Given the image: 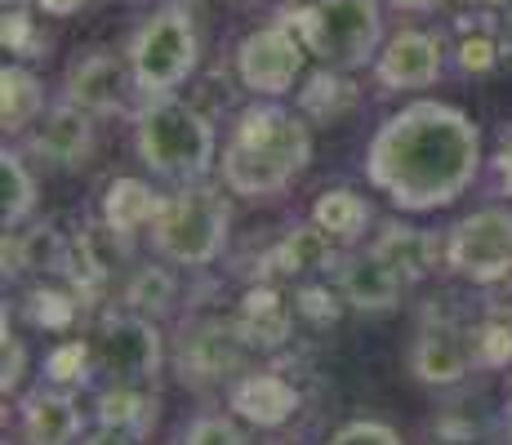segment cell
<instances>
[{"instance_id": "6da1fadb", "label": "cell", "mask_w": 512, "mask_h": 445, "mask_svg": "<svg viewBox=\"0 0 512 445\" xmlns=\"http://www.w3.org/2000/svg\"><path fill=\"white\" fill-rule=\"evenodd\" d=\"M481 130L450 103H410L379 125L366 152V174L397 210H446L477 183Z\"/></svg>"}, {"instance_id": "7a4b0ae2", "label": "cell", "mask_w": 512, "mask_h": 445, "mask_svg": "<svg viewBox=\"0 0 512 445\" xmlns=\"http://www.w3.org/2000/svg\"><path fill=\"white\" fill-rule=\"evenodd\" d=\"M312 161V134L308 121L285 107H250L236 116L228 147H223V187L245 201H268L281 196Z\"/></svg>"}, {"instance_id": "3957f363", "label": "cell", "mask_w": 512, "mask_h": 445, "mask_svg": "<svg viewBox=\"0 0 512 445\" xmlns=\"http://www.w3.org/2000/svg\"><path fill=\"white\" fill-rule=\"evenodd\" d=\"M134 147L147 170L170 183H201L219 161L214 125L174 94H147L134 116Z\"/></svg>"}, {"instance_id": "277c9868", "label": "cell", "mask_w": 512, "mask_h": 445, "mask_svg": "<svg viewBox=\"0 0 512 445\" xmlns=\"http://www.w3.org/2000/svg\"><path fill=\"white\" fill-rule=\"evenodd\" d=\"M281 23H290L299 32V41L308 45V54H317L334 72H352V67H366L379 58V0H312L308 9L285 14Z\"/></svg>"}, {"instance_id": "5b68a950", "label": "cell", "mask_w": 512, "mask_h": 445, "mask_svg": "<svg viewBox=\"0 0 512 445\" xmlns=\"http://www.w3.org/2000/svg\"><path fill=\"white\" fill-rule=\"evenodd\" d=\"M223 241H228V201L219 192L187 183L179 196L161 201V214L152 223V245L161 259L205 267L223 254Z\"/></svg>"}, {"instance_id": "8992f818", "label": "cell", "mask_w": 512, "mask_h": 445, "mask_svg": "<svg viewBox=\"0 0 512 445\" xmlns=\"http://www.w3.org/2000/svg\"><path fill=\"white\" fill-rule=\"evenodd\" d=\"M130 72L143 94H174L196 72V27L179 9H161L134 32Z\"/></svg>"}, {"instance_id": "52a82bcc", "label": "cell", "mask_w": 512, "mask_h": 445, "mask_svg": "<svg viewBox=\"0 0 512 445\" xmlns=\"http://www.w3.org/2000/svg\"><path fill=\"white\" fill-rule=\"evenodd\" d=\"M446 263L472 285H495L512 272V210L486 205L450 232Z\"/></svg>"}, {"instance_id": "ba28073f", "label": "cell", "mask_w": 512, "mask_h": 445, "mask_svg": "<svg viewBox=\"0 0 512 445\" xmlns=\"http://www.w3.org/2000/svg\"><path fill=\"white\" fill-rule=\"evenodd\" d=\"M303 54H308V45L299 41V32H294L290 23L254 27V32L236 45V76H241V85L250 89V94L281 98L299 81Z\"/></svg>"}, {"instance_id": "9c48e42d", "label": "cell", "mask_w": 512, "mask_h": 445, "mask_svg": "<svg viewBox=\"0 0 512 445\" xmlns=\"http://www.w3.org/2000/svg\"><path fill=\"white\" fill-rule=\"evenodd\" d=\"M94 361L103 374H112V383L152 388L156 370H161V330H156L143 312L107 316L103 330H98Z\"/></svg>"}, {"instance_id": "30bf717a", "label": "cell", "mask_w": 512, "mask_h": 445, "mask_svg": "<svg viewBox=\"0 0 512 445\" xmlns=\"http://www.w3.org/2000/svg\"><path fill=\"white\" fill-rule=\"evenodd\" d=\"M472 356V339L459 330L455 321H423L415 343H410V374L428 388H450L468 374Z\"/></svg>"}, {"instance_id": "8fae6325", "label": "cell", "mask_w": 512, "mask_h": 445, "mask_svg": "<svg viewBox=\"0 0 512 445\" xmlns=\"http://www.w3.org/2000/svg\"><path fill=\"white\" fill-rule=\"evenodd\" d=\"M130 81H134V72L121 63V58L94 49V54L76 58V63L67 67L63 98L72 107H81V112H90V116H107V112H116V107L125 103Z\"/></svg>"}, {"instance_id": "7c38bea8", "label": "cell", "mask_w": 512, "mask_h": 445, "mask_svg": "<svg viewBox=\"0 0 512 445\" xmlns=\"http://www.w3.org/2000/svg\"><path fill=\"white\" fill-rule=\"evenodd\" d=\"M32 152L54 165V170H76V165H85L94 152V116L63 98V103L49 107L41 121H36Z\"/></svg>"}, {"instance_id": "4fadbf2b", "label": "cell", "mask_w": 512, "mask_h": 445, "mask_svg": "<svg viewBox=\"0 0 512 445\" xmlns=\"http://www.w3.org/2000/svg\"><path fill=\"white\" fill-rule=\"evenodd\" d=\"M374 76L388 89H428L441 76V45L428 32H397L374 58Z\"/></svg>"}, {"instance_id": "5bb4252c", "label": "cell", "mask_w": 512, "mask_h": 445, "mask_svg": "<svg viewBox=\"0 0 512 445\" xmlns=\"http://www.w3.org/2000/svg\"><path fill=\"white\" fill-rule=\"evenodd\" d=\"M245 348L250 339L241 334V325H223V321H205L192 330V339L183 343V379L192 374L196 383L210 379H228L245 365Z\"/></svg>"}, {"instance_id": "9a60e30c", "label": "cell", "mask_w": 512, "mask_h": 445, "mask_svg": "<svg viewBox=\"0 0 512 445\" xmlns=\"http://www.w3.org/2000/svg\"><path fill=\"white\" fill-rule=\"evenodd\" d=\"M228 405L245 423L281 428V423L294 419V410H299V392H294L281 374H241L228 392Z\"/></svg>"}, {"instance_id": "2e32d148", "label": "cell", "mask_w": 512, "mask_h": 445, "mask_svg": "<svg viewBox=\"0 0 512 445\" xmlns=\"http://www.w3.org/2000/svg\"><path fill=\"white\" fill-rule=\"evenodd\" d=\"M401 285H406V276L370 250V254H361V259H352L343 267L339 290L357 312H392L401 299Z\"/></svg>"}, {"instance_id": "e0dca14e", "label": "cell", "mask_w": 512, "mask_h": 445, "mask_svg": "<svg viewBox=\"0 0 512 445\" xmlns=\"http://www.w3.org/2000/svg\"><path fill=\"white\" fill-rule=\"evenodd\" d=\"M23 437L27 445H72L81 437V410L67 392L41 388L23 401Z\"/></svg>"}, {"instance_id": "ac0fdd59", "label": "cell", "mask_w": 512, "mask_h": 445, "mask_svg": "<svg viewBox=\"0 0 512 445\" xmlns=\"http://www.w3.org/2000/svg\"><path fill=\"white\" fill-rule=\"evenodd\" d=\"M374 254L388 259L406 281H419V276H428L432 267H437V259L446 250H441V241L432 232H423V227H397L392 223L388 232L374 241Z\"/></svg>"}, {"instance_id": "d6986e66", "label": "cell", "mask_w": 512, "mask_h": 445, "mask_svg": "<svg viewBox=\"0 0 512 445\" xmlns=\"http://www.w3.org/2000/svg\"><path fill=\"white\" fill-rule=\"evenodd\" d=\"M236 325H241V334L250 339V348H281V343L290 339L294 312L277 290H250L241 303Z\"/></svg>"}, {"instance_id": "ffe728a7", "label": "cell", "mask_w": 512, "mask_h": 445, "mask_svg": "<svg viewBox=\"0 0 512 445\" xmlns=\"http://www.w3.org/2000/svg\"><path fill=\"white\" fill-rule=\"evenodd\" d=\"M156 214H161V196L139 178H116L103 196V223H112L125 236H134L139 227H152Z\"/></svg>"}, {"instance_id": "44dd1931", "label": "cell", "mask_w": 512, "mask_h": 445, "mask_svg": "<svg viewBox=\"0 0 512 445\" xmlns=\"http://www.w3.org/2000/svg\"><path fill=\"white\" fill-rule=\"evenodd\" d=\"M45 112V89L27 67H5L0 72V125L5 134H23L41 121Z\"/></svg>"}, {"instance_id": "7402d4cb", "label": "cell", "mask_w": 512, "mask_h": 445, "mask_svg": "<svg viewBox=\"0 0 512 445\" xmlns=\"http://www.w3.org/2000/svg\"><path fill=\"white\" fill-rule=\"evenodd\" d=\"M98 423L143 437L156 423V397L147 388H134V383H112V388L98 397Z\"/></svg>"}, {"instance_id": "603a6c76", "label": "cell", "mask_w": 512, "mask_h": 445, "mask_svg": "<svg viewBox=\"0 0 512 445\" xmlns=\"http://www.w3.org/2000/svg\"><path fill=\"white\" fill-rule=\"evenodd\" d=\"M312 223L330 232L334 241H357L370 223V205L348 187H334V192H321V201L312 205Z\"/></svg>"}, {"instance_id": "cb8c5ba5", "label": "cell", "mask_w": 512, "mask_h": 445, "mask_svg": "<svg viewBox=\"0 0 512 445\" xmlns=\"http://www.w3.org/2000/svg\"><path fill=\"white\" fill-rule=\"evenodd\" d=\"M330 254H334V236L312 223V227H294V232L277 245L272 263H277L285 276H308V272L330 267Z\"/></svg>"}, {"instance_id": "d4e9b609", "label": "cell", "mask_w": 512, "mask_h": 445, "mask_svg": "<svg viewBox=\"0 0 512 445\" xmlns=\"http://www.w3.org/2000/svg\"><path fill=\"white\" fill-rule=\"evenodd\" d=\"M0 196H5V205H0V219H5V232L9 227H18L27 219V214L36 210V178L27 170V161L18 152H0Z\"/></svg>"}, {"instance_id": "484cf974", "label": "cell", "mask_w": 512, "mask_h": 445, "mask_svg": "<svg viewBox=\"0 0 512 445\" xmlns=\"http://www.w3.org/2000/svg\"><path fill=\"white\" fill-rule=\"evenodd\" d=\"M299 107H303V116H312V121H334L339 112L352 107V85L343 81L334 67H326V72L312 76L308 89L299 94Z\"/></svg>"}, {"instance_id": "4316f807", "label": "cell", "mask_w": 512, "mask_h": 445, "mask_svg": "<svg viewBox=\"0 0 512 445\" xmlns=\"http://www.w3.org/2000/svg\"><path fill=\"white\" fill-rule=\"evenodd\" d=\"M125 299H130L134 312H143V316L170 312L174 308V276L165 272V267H139L130 290H125Z\"/></svg>"}, {"instance_id": "83f0119b", "label": "cell", "mask_w": 512, "mask_h": 445, "mask_svg": "<svg viewBox=\"0 0 512 445\" xmlns=\"http://www.w3.org/2000/svg\"><path fill=\"white\" fill-rule=\"evenodd\" d=\"M472 356L481 365H504L512 361V325L508 321H486L472 334Z\"/></svg>"}, {"instance_id": "f1b7e54d", "label": "cell", "mask_w": 512, "mask_h": 445, "mask_svg": "<svg viewBox=\"0 0 512 445\" xmlns=\"http://www.w3.org/2000/svg\"><path fill=\"white\" fill-rule=\"evenodd\" d=\"M183 445H250L228 414H205L183 432Z\"/></svg>"}, {"instance_id": "f546056e", "label": "cell", "mask_w": 512, "mask_h": 445, "mask_svg": "<svg viewBox=\"0 0 512 445\" xmlns=\"http://www.w3.org/2000/svg\"><path fill=\"white\" fill-rule=\"evenodd\" d=\"M499 54H504V45L495 41L490 27H477L472 36L459 41V67H464V72H490V67L499 63Z\"/></svg>"}, {"instance_id": "4dcf8cb0", "label": "cell", "mask_w": 512, "mask_h": 445, "mask_svg": "<svg viewBox=\"0 0 512 445\" xmlns=\"http://www.w3.org/2000/svg\"><path fill=\"white\" fill-rule=\"evenodd\" d=\"M85 365H90V348L85 343H63V348L49 352L45 370H49V379L67 388V383H85Z\"/></svg>"}, {"instance_id": "1f68e13d", "label": "cell", "mask_w": 512, "mask_h": 445, "mask_svg": "<svg viewBox=\"0 0 512 445\" xmlns=\"http://www.w3.org/2000/svg\"><path fill=\"white\" fill-rule=\"evenodd\" d=\"M23 370H27V352H23V339L9 330V316H5V330H0V392H18L23 383Z\"/></svg>"}, {"instance_id": "d6a6232c", "label": "cell", "mask_w": 512, "mask_h": 445, "mask_svg": "<svg viewBox=\"0 0 512 445\" xmlns=\"http://www.w3.org/2000/svg\"><path fill=\"white\" fill-rule=\"evenodd\" d=\"M326 445H406L388 423L379 419H357V423H343L339 432L326 441Z\"/></svg>"}, {"instance_id": "836d02e7", "label": "cell", "mask_w": 512, "mask_h": 445, "mask_svg": "<svg viewBox=\"0 0 512 445\" xmlns=\"http://www.w3.org/2000/svg\"><path fill=\"white\" fill-rule=\"evenodd\" d=\"M72 312H76V303H67V294H54V290L32 294V316L41 325H49V330H63L72 321Z\"/></svg>"}, {"instance_id": "e575fe53", "label": "cell", "mask_w": 512, "mask_h": 445, "mask_svg": "<svg viewBox=\"0 0 512 445\" xmlns=\"http://www.w3.org/2000/svg\"><path fill=\"white\" fill-rule=\"evenodd\" d=\"M32 45V18L23 9H5V49L9 54H23Z\"/></svg>"}, {"instance_id": "d590c367", "label": "cell", "mask_w": 512, "mask_h": 445, "mask_svg": "<svg viewBox=\"0 0 512 445\" xmlns=\"http://www.w3.org/2000/svg\"><path fill=\"white\" fill-rule=\"evenodd\" d=\"M294 312H303V316H317V321H334V299L326 290H303L299 294V303H294Z\"/></svg>"}, {"instance_id": "8d00e7d4", "label": "cell", "mask_w": 512, "mask_h": 445, "mask_svg": "<svg viewBox=\"0 0 512 445\" xmlns=\"http://www.w3.org/2000/svg\"><path fill=\"white\" fill-rule=\"evenodd\" d=\"M81 445H139V441H134V432H121V428H107V423H98V432H90Z\"/></svg>"}, {"instance_id": "74e56055", "label": "cell", "mask_w": 512, "mask_h": 445, "mask_svg": "<svg viewBox=\"0 0 512 445\" xmlns=\"http://www.w3.org/2000/svg\"><path fill=\"white\" fill-rule=\"evenodd\" d=\"M90 0H36V9L49 18H67V14H76V9H85Z\"/></svg>"}, {"instance_id": "f35d334b", "label": "cell", "mask_w": 512, "mask_h": 445, "mask_svg": "<svg viewBox=\"0 0 512 445\" xmlns=\"http://www.w3.org/2000/svg\"><path fill=\"white\" fill-rule=\"evenodd\" d=\"M392 5H401V9H437L441 0H392Z\"/></svg>"}, {"instance_id": "ab89813d", "label": "cell", "mask_w": 512, "mask_h": 445, "mask_svg": "<svg viewBox=\"0 0 512 445\" xmlns=\"http://www.w3.org/2000/svg\"><path fill=\"white\" fill-rule=\"evenodd\" d=\"M499 170H504V174L512 178V143L504 147V156H499Z\"/></svg>"}, {"instance_id": "60d3db41", "label": "cell", "mask_w": 512, "mask_h": 445, "mask_svg": "<svg viewBox=\"0 0 512 445\" xmlns=\"http://www.w3.org/2000/svg\"><path fill=\"white\" fill-rule=\"evenodd\" d=\"M481 5H504V0H481Z\"/></svg>"}, {"instance_id": "b9f144b4", "label": "cell", "mask_w": 512, "mask_h": 445, "mask_svg": "<svg viewBox=\"0 0 512 445\" xmlns=\"http://www.w3.org/2000/svg\"><path fill=\"white\" fill-rule=\"evenodd\" d=\"M508 432H512V419H508Z\"/></svg>"}]
</instances>
